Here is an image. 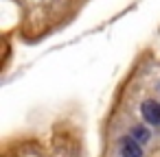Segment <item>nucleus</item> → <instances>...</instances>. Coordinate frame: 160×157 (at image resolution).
I'll return each instance as SVG.
<instances>
[{
    "mask_svg": "<svg viewBox=\"0 0 160 157\" xmlns=\"http://www.w3.org/2000/svg\"><path fill=\"white\" fill-rule=\"evenodd\" d=\"M121 155L123 157H142V148H140V142L136 137H123L121 140Z\"/></svg>",
    "mask_w": 160,
    "mask_h": 157,
    "instance_id": "f257e3e1",
    "label": "nucleus"
},
{
    "mask_svg": "<svg viewBox=\"0 0 160 157\" xmlns=\"http://www.w3.org/2000/svg\"><path fill=\"white\" fill-rule=\"evenodd\" d=\"M140 111H142V118L149 124H160V105L156 100H145Z\"/></svg>",
    "mask_w": 160,
    "mask_h": 157,
    "instance_id": "f03ea898",
    "label": "nucleus"
},
{
    "mask_svg": "<svg viewBox=\"0 0 160 157\" xmlns=\"http://www.w3.org/2000/svg\"><path fill=\"white\" fill-rule=\"evenodd\" d=\"M132 137H136L140 144H145V142H149V131H147L145 127H134V131H132Z\"/></svg>",
    "mask_w": 160,
    "mask_h": 157,
    "instance_id": "7ed1b4c3",
    "label": "nucleus"
}]
</instances>
